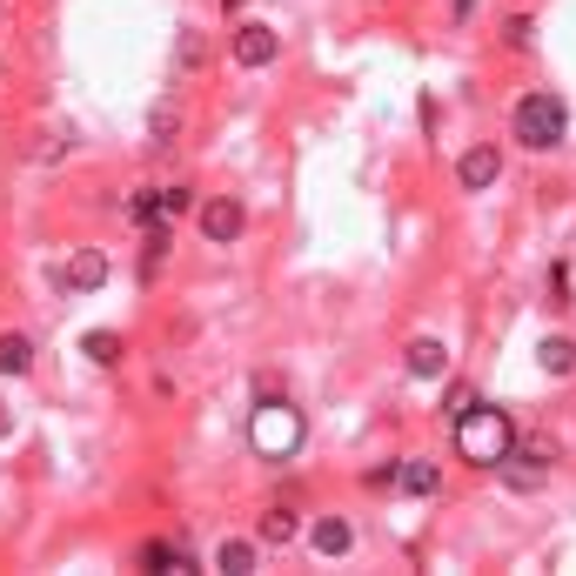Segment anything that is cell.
I'll return each mask as SVG.
<instances>
[{"instance_id":"e0dca14e","label":"cell","mask_w":576,"mask_h":576,"mask_svg":"<svg viewBox=\"0 0 576 576\" xmlns=\"http://www.w3.org/2000/svg\"><path fill=\"white\" fill-rule=\"evenodd\" d=\"M536 355H543V369H550V376H570V369H576V342H570V335H550Z\"/></svg>"},{"instance_id":"4fadbf2b","label":"cell","mask_w":576,"mask_h":576,"mask_svg":"<svg viewBox=\"0 0 576 576\" xmlns=\"http://www.w3.org/2000/svg\"><path fill=\"white\" fill-rule=\"evenodd\" d=\"M175 134H181V101H161L148 114V148H175Z\"/></svg>"},{"instance_id":"277c9868","label":"cell","mask_w":576,"mask_h":576,"mask_svg":"<svg viewBox=\"0 0 576 576\" xmlns=\"http://www.w3.org/2000/svg\"><path fill=\"white\" fill-rule=\"evenodd\" d=\"M550 463H556V456H550V443H530V449H523V456H516V449H510V456H503V463H496V469H503V483H510L516 496H536V489L550 483Z\"/></svg>"},{"instance_id":"2e32d148","label":"cell","mask_w":576,"mask_h":576,"mask_svg":"<svg viewBox=\"0 0 576 576\" xmlns=\"http://www.w3.org/2000/svg\"><path fill=\"white\" fill-rule=\"evenodd\" d=\"M295 530H302V516L275 503V510L262 516V530H255V536H262V543H295Z\"/></svg>"},{"instance_id":"30bf717a","label":"cell","mask_w":576,"mask_h":576,"mask_svg":"<svg viewBox=\"0 0 576 576\" xmlns=\"http://www.w3.org/2000/svg\"><path fill=\"white\" fill-rule=\"evenodd\" d=\"M141 570H155V576H168V570H195V556H188V543H141Z\"/></svg>"},{"instance_id":"5bb4252c","label":"cell","mask_w":576,"mask_h":576,"mask_svg":"<svg viewBox=\"0 0 576 576\" xmlns=\"http://www.w3.org/2000/svg\"><path fill=\"white\" fill-rule=\"evenodd\" d=\"M34 369V342L27 335H0V376H27Z\"/></svg>"},{"instance_id":"d6986e66","label":"cell","mask_w":576,"mask_h":576,"mask_svg":"<svg viewBox=\"0 0 576 576\" xmlns=\"http://www.w3.org/2000/svg\"><path fill=\"white\" fill-rule=\"evenodd\" d=\"M128 222H141V228L161 222V188H148V195H128Z\"/></svg>"},{"instance_id":"ffe728a7","label":"cell","mask_w":576,"mask_h":576,"mask_svg":"<svg viewBox=\"0 0 576 576\" xmlns=\"http://www.w3.org/2000/svg\"><path fill=\"white\" fill-rule=\"evenodd\" d=\"M195 208V188H161V222H181Z\"/></svg>"},{"instance_id":"8fae6325","label":"cell","mask_w":576,"mask_h":576,"mask_svg":"<svg viewBox=\"0 0 576 576\" xmlns=\"http://www.w3.org/2000/svg\"><path fill=\"white\" fill-rule=\"evenodd\" d=\"M315 550L322 556H349L355 550V523L349 516H322V523H315Z\"/></svg>"},{"instance_id":"d4e9b609","label":"cell","mask_w":576,"mask_h":576,"mask_svg":"<svg viewBox=\"0 0 576 576\" xmlns=\"http://www.w3.org/2000/svg\"><path fill=\"white\" fill-rule=\"evenodd\" d=\"M7 429H14V416H7V409H0V436H7Z\"/></svg>"},{"instance_id":"8992f818","label":"cell","mask_w":576,"mask_h":576,"mask_svg":"<svg viewBox=\"0 0 576 576\" xmlns=\"http://www.w3.org/2000/svg\"><path fill=\"white\" fill-rule=\"evenodd\" d=\"M242 201L235 195H215V201H201V235H208V242H235V235H242Z\"/></svg>"},{"instance_id":"9a60e30c","label":"cell","mask_w":576,"mask_h":576,"mask_svg":"<svg viewBox=\"0 0 576 576\" xmlns=\"http://www.w3.org/2000/svg\"><path fill=\"white\" fill-rule=\"evenodd\" d=\"M215 570H228V576H248V570H255V543H242V536H228L222 550H215Z\"/></svg>"},{"instance_id":"ac0fdd59","label":"cell","mask_w":576,"mask_h":576,"mask_svg":"<svg viewBox=\"0 0 576 576\" xmlns=\"http://www.w3.org/2000/svg\"><path fill=\"white\" fill-rule=\"evenodd\" d=\"M81 355H88V362H101V369H114V362H121V335H114V329H94L88 342H81Z\"/></svg>"},{"instance_id":"9c48e42d","label":"cell","mask_w":576,"mask_h":576,"mask_svg":"<svg viewBox=\"0 0 576 576\" xmlns=\"http://www.w3.org/2000/svg\"><path fill=\"white\" fill-rule=\"evenodd\" d=\"M409 376H422V382L449 376V349L436 342V335H422V342H409Z\"/></svg>"},{"instance_id":"603a6c76","label":"cell","mask_w":576,"mask_h":576,"mask_svg":"<svg viewBox=\"0 0 576 576\" xmlns=\"http://www.w3.org/2000/svg\"><path fill=\"white\" fill-rule=\"evenodd\" d=\"M469 402H476V396H469L463 382H456V389H449V396H443V416H449V422H456V416H463V409H469Z\"/></svg>"},{"instance_id":"7c38bea8","label":"cell","mask_w":576,"mask_h":576,"mask_svg":"<svg viewBox=\"0 0 576 576\" xmlns=\"http://www.w3.org/2000/svg\"><path fill=\"white\" fill-rule=\"evenodd\" d=\"M396 483L409 489V496H436V489H443V469H436V463H422V456H409Z\"/></svg>"},{"instance_id":"52a82bcc","label":"cell","mask_w":576,"mask_h":576,"mask_svg":"<svg viewBox=\"0 0 576 576\" xmlns=\"http://www.w3.org/2000/svg\"><path fill=\"white\" fill-rule=\"evenodd\" d=\"M101 282H108V255H94V248H81L74 262H61V288H67V295H94Z\"/></svg>"},{"instance_id":"7a4b0ae2","label":"cell","mask_w":576,"mask_h":576,"mask_svg":"<svg viewBox=\"0 0 576 576\" xmlns=\"http://www.w3.org/2000/svg\"><path fill=\"white\" fill-rule=\"evenodd\" d=\"M302 436H309V422H302V409H295L288 396H262L255 402V416H248V449H255V456L288 463V456L302 449Z\"/></svg>"},{"instance_id":"ba28073f","label":"cell","mask_w":576,"mask_h":576,"mask_svg":"<svg viewBox=\"0 0 576 576\" xmlns=\"http://www.w3.org/2000/svg\"><path fill=\"white\" fill-rule=\"evenodd\" d=\"M275 54H282V41H275V27H262V21L235 27V61H242V67H268Z\"/></svg>"},{"instance_id":"cb8c5ba5","label":"cell","mask_w":576,"mask_h":576,"mask_svg":"<svg viewBox=\"0 0 576 576\" xmlns=\"http://www.w3.org/2000/svg\"><path fill=\"white\" fill-rule=\"evenodd\" d=\"M563 295H570V268L556 262V268H550V302H556V309H563Z\"/></svg>"},{"instance_id":"4316f807","label":"cell","mask_w":576,"mask_h":576,"mask_svg":"<svg viewBox=\"0 0 576 576\" xmlns=\"http://www.w3.org/2000/svg\"><path fill=\"white\" fill-rule=\"evenodd\" d=\"M222 7H228V14H235V7H248V0H222Z\"/></svg>"},{"instance_id":"484cf974","label":"cell","mask_w":576,"mask_h":576,"mask_svg":"<svg viewBox=\"0 0 576 576\" xmlns=\"http://www.w3.org/2000/svg\"><path fill=\"white\" fill-rule=\"evenodd\" d=\"M469 7H476V0H456V14H469Z\"/></svg>"},{"instance_id":"7402d4cb","label":"cell","mask_w":576,"mask_h":576,"mask_svg":"<svg viewBox=\"0 0 576 576\" xmlns=\"http://www.w3.org/2000/svg\"><path fill=\"white\" fill-rule=\"evenodd\" d=\"M503 34H510V47H516V54H523V47H530V41H536V27H530V21H523V14H516V21H510V27H503Z\"/></svg>"},{"instance_id":"6da1fadb","label":"cell","mask_w":576,"mask_h":576,"mask_svg":"<svg viewBox=\"0 0 576 576\" xmlns=\"http://www.w3.org/2000/svg\"><path fill=\"white\" fill-rule=\"evenodd\" d=\"M449 436H456V456H463V463L496 469L516 449V422L503 416V409H489V402H469L463 416L449 422Z\"/></svg>"},{"instance_id":"44dd1931","label":"cell","mask_w":576,"mask_h":576,"mask_svg":"<svg viewBox=\"0 0 576 576\" xmlns=\"http://www.w3.org/2000/svg\"><path fill=\"white\" fill-rule=\"evenodd\" d=\"M201 54H208V47H201V34H181V41H175V67H188V74L201 67Z\"/></svg>"},{"instance_id":"3957f363","label":"cell","mask_w":576,"mask_h":576,"mask_svg":"<svg viewBox=\"0 0 576 576\" xmlns=\"http://www.w3.org/2000/svg\"><path fill=\"white\" fill-rule=\"evenodd\" d=\"M563 128H570V108H563L550 88L523 94V101H516V114H510V134L523 141V148H536V155H543V148H556V141H563Z\"/></svg>"},{"instance_id":"5b68a950","label":"cell","mask_w":576,"mask_h":576,"mask_svg":"<svg viewBox=\"0 0 576 576\" xmlns=\"http://www.w3.org/2000/svg\"><path fill=\"white\" fill-rule=\"evenodd\" d=\"M496 175H503V148H496V141H483V148H469V155L456 161V181H463L469 195H483Z\"/></svg>"}]
</instances>
